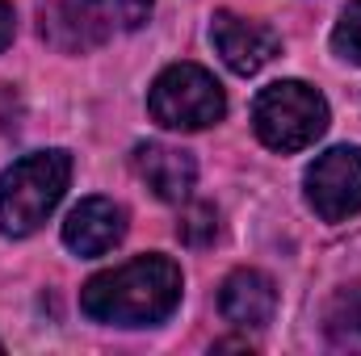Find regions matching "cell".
Masks as SVG:
<instances>
[{"label": "cell", "mask_w": 361, "mask_h": 356, "mask_svg": "<svg viewBox=\"0 0 361 356\" xmlns=\"http://www.w3.org/2000/svg\"><path fill=\"white\" fill-rule=\"evenodd\" d=\"M180 302V268L169 256H135L126 265L97 272L80 289V310L109 327L164 323Z\"/></svg>", "instance_id": "obj_1"}, {"label": "cell", "mask_w": 361, "mask_h": 356, "mask_svg": "<svg viewBox=\"0 0 361 356\" xmlns=\"http://www.w3.org/2000/svg\"><path fill=\"white\" fill-rule=\"evenodd\" d=\"M72 180V155L68 151H34L4 168L0 177V231L21 239L34 235L51 210L63 201V189Z\"/></svg>", "instance_id": "obj_2"}, {"label": "cell", "mask_w": 361, "mask_h": 356, "mask_svg": "<svg viewBox=\"0 0 361 356\" xmlns=\"http://www.w3.org/2000/svg\"><path fill=\"white\" fill-rule=\"evenodd\" d=\"M252 126L273 151H302L328 130V101L302 80H277L257 96Z\"/></svg>", "instance_id": "obj_3"}, {"label": "cell", "mask_w": 361, "mask_h": 356, "mask_svg": "<svg viewBox=\"0 0 361 356\" xmlns=\"http://www.w3.org/2000/svg\"><path fill=\"white\" fill-rule=\"evenodd\" d=\"M147 109L169 130H206L227 113V96L206 68L173 63L156 76V84L147 92Z\"/></svg>", "instance_id": "obj_4"}, {"label": "cell", "mask_w": 361, "mask_h": 356, "mask_svg": "<svg viewBox=\"0 0 361 356\" xmlns=\"http://www.w3.org/2000/svg\"><path fill=\"white\" fill-rule=\"evenodd\" d=\"M307 201L324 222L361 210V147H332L307 168Z\"/></svg>", "instance_id": "obj_5"}, {"label": "cell", "mask_w": 361, "mask_h": 356, "mask_svg": "<svg viewBox=\"0 0 361 356\" xmlns=\"http://www.w3.org/2000/svg\"><path fill=\"white\" fill-rule=\"evenodd\" d=\"M210 38H214V51L223 55V63L235 72V76H257L265 63H273L281 38L273 34L265 21H252V17H240L231 8L214 13L210 21Z\"/></svg>", "instance_id": "obj_6"}, {"label": "cell", "mask_w": 361, "mask_h": 356, "mask_svg": "<svg viewBox=\"0 0 361 356\" xmlns=\"http://www.w3.org/2000/svg\"><path fill=\"white\" fill-rule=\"evenodd\" d=\"M59 17L72 30L76 46H92V42H105L114 34L139 30L152 17V0H63Z\"/></svg>", "instance_id": "obj_7"}, {"label": "cell", "mask_w": 361, "mask_h": 356, "mask_svg": "<svg viewBox=\"0 0 361 356\" xmlns=\"http://www.w3.org/2000/svg\"><path fill=\"white\" fill-rule=\"evenodd\" d=\"M126 235V210L109 197H85L68 222H63V243L76 256H105L109 248H118Z\"/></svg>", "instance_id": "obj_8"}, {"label": "cell", "mask_w": 361, "mask_h": 356, "mask_svg": "<svg viewBox=\"0 0 361 356\" xmlns=\"http://www.w3.org/2000/svg\"><path fill=\"white\" fill-rule=\"evenodd\" d=\"M139 180L160 197V201H185L193 193V180H197V168H193V155L180 151V147H169V143H139L135 155H130Z\"/></svg>", "instance_id": "obj_9"}, {"label": "cell", "mask_w": 361, "mask_h": 356, "mask_svg": "<svg viewBox=\"0 0 361 356\" xmlns=\"http://www.w3.org/2000/svg\"><path fill=\"white\" fill-rule=\"evenodd\" d=\"M219 310L227 323L235 327H265L277 310V289L261 268H235L227 281H223V293H219Z\"/></svg>", "instance_id": "obj_10"}, {"label": "cell", "mask_w": 361, "mask_h": 356, "mask_svg": "<svg viewBox=\"0 0 361 356\" xmlns=\"http://www.w3.org/2000/svg\"><path fill=\"white\" fill-rule=\"evenodd\" d=\"M324 331L336 352H361V285L336 289L324 310Z\"/></svg>", "instance_id": "obj_11"}, {"label": "cell", "mask_w": 361, "mask_h": 356, "mask_svg": "<svg viewBox=\"0 0 361 356\" xmlns=\"http://www.w3.org/2000/svg\"><path fill=\"white\" fill-rule=\"evenodd\" d=\"M332 46L341 59L361 63V0H349V8L341 13V21L332 30Z\"/></svg>", "instance_id": "obj_12"}, {"label": "cell", "mask_w": 361, "mask_h": 356, "mask_svg": "<svg viewBox=\"0 0 361 356\" xmlns=\"http://www.w3.org/2000/svg\"><path fill=\"white\" fill-rule=\"evenodd\" d=\"M177 235L185 239V243H193V248H206V243L219 235L214 210H210V205H189V210L180 214V222H177Z\"/></svg>", "instance_id": "obj_13"}, {"label": "cell", "mask_w": 361, "mask_h": 356, "mask_svg": "<svg viewBox=\"0 0 361 356\" xmlns=\"http://www.w3.org/2000/svg\"><path fill=\"white\" fill-rule=\"evenodd\" d=\"M8 126H17V96H13V89L0 84V130H8Z\"/></svg>", "instance_id": "obj_14"}, {"label": "cell", "mask_w": 361, "mask_h": 356, "mask_svg": "<svg viewBox=\"0 0 361 356\" xmlns=\"http://www.w3.org/2000/svg\"><path fill=\"white\" fill-rule=\"evenodd\" d=\"M13 42V4L8 0H0V51Z\"/></svg>", "instance_id": "obj_15"}]
</instances>
